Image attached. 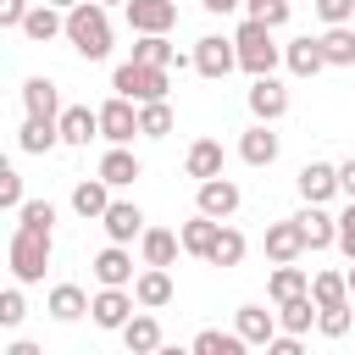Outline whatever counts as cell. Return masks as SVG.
<instances>
[{
	"mask_svg": "<svg viewBox=\"0 0 355 355\" xmlns=\"http://www.w3.org/2000/svg\"><path fill=\"white\" fill-rule=\"evenodd\" d=\"M261 250H266V261H272V266L300 261V255H305V233H300V222H294V216L272 222V227H266V239H261Z\"/></svg>",
	"mask_w": 355,
	"mask_h": 355,
	"instance_id": "7",
	"label": "cell"
},
{
	"mask_svg": "<svg viewBox=\"0 0 355 355\" xmlns=\"http://www.w3.org/2000/svg\"><path fill=\"white\" fill-rule=\"evenodd\" d=\"M250 17H261L266 28H283V22H288V0H266V6H261V11H250Z\"/></svg>",
	"mask_w": 355,
	"mask_h": 355,
	"instance_id": "46",
	"label": "cell"
},
{
	"mask_svg": "<svg viewBox=\"0 0 355 355\" xmlns=\"http://www.w3.org/2000/svg\"><path fill=\"white\" fill-rule=\"evenodd\" d=\"M28 11H33L28 0H0V28H22V22H28Z\"/></svg>",
	"mask_w": 355,
	"mask_h": 355,
	"instance_id": "45",
	"label": "cell"
},
{
	"mask_svg": "<svg viewBox=\"0 0 355 355\" xmlns=\"http://www.w3.org/2000/svg\"><path fill=\"white\" fill-rule=\"evenodd\" d=\"M100 6H128V0H100Z\"/></svg>",
	"mask_w": 355,
	"mask_h": 355,
	"instance_id": "55",
	"label": "cell"
},
{
	"mask_svg": "<svg viewBox=\"0 0 355 355\" xmlns=\"http://www.w3.org/2000/svg\"><path fill=\"white\" fill-rule=\"evenodd\" d=\"M111 89H116L122 100H133V105H150V100H166V89H172V78H166V67H144V61H122V67L111 72Z\"/></svg>",
	"mask_w": 355,
	"mask_h": 355,
	"instance_id": "4",
	"label": "cell"
},
{
	"mask_svg": "<svg viewBox=\"0 0 355 355\" xmlns=\"http://www.w3.org/2000/svg\"><path fill=\"white\" fill-rule=\"evenodd\" d=\"M266 355H305V344H300V333H277L266 344Z\"/></svg>",
	"mask_w": 355,
	"mask_h": 355,
	"instance_id": "47",
	"label": "cell"
},
{
	"mask_svg": "<svg viewBox=\"0 0 355 355\" xmlns=\"http://www.w3.org/2000/svg\"><path fill=\"white\" fill-rule=\"evenodd\" d=\"M133 305H139V300H133L128 288H100V294H94V305H89V316H94V327H105V333H122V327L139 316Z\"/></svg>",
	"mask_w": 355,
	"mask_h": 355,
	"instance_id": "6",
	"label": "cell"
},
{
	"mask_svg": "<svg viewBox=\"0 0 355 355\" xmlns=\"http://www.w3.org/2000/svg\"><path fill=\"white\" fill-rule=\"evenodd\" d=\"M122 344H128V355H155V349H161V322H155L150 311H139V316L122 327Z\"/></svg>",
	"mask_w": 355,
	"mask_h": 355,
	"instance_id": "28",
	"label": "cell"
},
{
	"mask_svg": "<svg viewBox=\"0 0 355 355\" xmlns=\"http://www.w3.org/2000/svg\"><path fill=\"white\" fill-rule=\"evenodd\" d=\"M133 133H139V105H133V100H122V94H111V100L100 105V139L128 144Z\"/></svg>",
	"mask_w": 355,
	"mask_h": 355,
	"instance_id": "8",
	"label": "cell"
},
{
	"mask_svg": "<svg viewBox=\"0 0 355 355\" xmlns=\"http://www.w3.org/2000/svg\"><path fill=\"white\" fill-rule=\"evenodd\" d=\"M200 6H205V11H216V17H222V11H239V6H244V0H200Z\"/></svg>",
	"mask_w": 355,
	"mask_h": 355,
	"instance_id": "50",
	"label": "cell"
},
{
	"mask_svg": "<svg viewBox=\"0 0 355 355\" xmlns=\"http://www.w3.org/2000/svg\"><path fill=\"white\" fill-rule=\"evenodd\" d=\"M44 6H55V11H72V6H83V0H44Z\"/></svg>",
	"mask_w": 355,
	"mask_h": 355,
	"instance_id": "51",
	"label": "cell"
},
{
	"mask_svg": "<svg viewBox=\"0 0 355 355\" xmlns=\"http://www.w3.org/2000/svg\"><path fill=\"white\" fill-rule=\"evenodd\" d=\"M233 333H239L244 344H272L283 327H277V311H266V305H239V316H233Z\"/></svg>",
	"mask_w": 355,
	"mask_h": 355,
	"instance_id": "13",
	"label": "cell"
},
{
	"mask_svg": "<svg viewBox=\"0 0 355 355\" xmlns=\"http://www.w3.org/2000/svg\"><path fill=\"white\" fill-rule=\"evenodd\" d=\"M17 222H22V227H55V205H50V200H28V205L17 211Z\"/></svg>",
	"mask_w": 355,
	"mask_h": 355,
	"instance_id": "40",
	"label": "cell"
},
{
	"mask_svg": "<svg viewBox=\"0 0 355 355\" xmlns=\"http://www.w3.org/2000/svg\"><path fill=\"white\" fill-rule=\"evenodd\" d=\"M216 233H222V222L200 211L194 222H183V233H178V239H183V250H189V255H200V261H205V255H211V244H216Z\"/></svg>",
	"mask_w": 355,
	"mask_h": 355,
	"instance_id": "32",
	"label": "cell"
},
{
	"mask_svg": "<svg viewBox=\"0 0 355 355\" xmlns=\"http://www.w3.org/2000/svg\"><path fill=\"white\" fill-rule=\"evenodd\" d=\"M316 6V17L327 22V28H344L349 17H355V0H311Z\"/></svg>",
	"mask_w": 355,
	"mask_h": 355,
	"instance_id": "41",
	"label": "cell"
},
{
	"mask_svg": "<svg viewBox=\"0 0 355 355\" xmlns=\"http://www.w3.org/2000/svg\"><path fill=\"white\" fill-rule=\"evenodd\" d=\"M183 172H189V178H200V183L222 178V144H216V139H194V144H189V155H183Z\"/></svg>",
	"mask_w": 355,
	"mask_h": 355,
	"instance_id": "21",
	"label": "cell"
},
{
	"mask_svg": "<svg viewBox=\"0 0 355 355\" xmlns=\"http://www.w3.org/2000/svg\"><path fill=\"white\" fill-rule=\"evenodd\" d=\"M50 250H55V239H50V227H22L17 222V233H11V272H17V283H39L44 277V266H50Z\"/></svg>",
	"mask_w": 355,
	"mask_h": 355,
	"instance_id": "3",
	"label": "cell"
},
{
	"mask_svg": "<svg viewBox=\"0 0 355 355\" xmlns=\"http://www.w3.org/2000/svg\"><path fill=\"white\" fill-rule=\"evenodd\" d=\"M178 250H183V239H178V233H166V227H144V239H139L144 266H172V261H178Z\"/></svg>",
	"mask_w": 355,
	"mask_h": 355,
	"instance_id": "27",
	"label": "cell"
},
{
	"mask_svg": "<svg viewBox=\"0 0 355 355\" xmlns=\"http://www.w3.org/2000/svg\"><path fill=\"white\" fill-rule=\"evenodd\" d=\"M22 316H28V305H22V288H6V294H0V322H6V327H17Z\"/></svg>",
	"mask_w": 355,
	"mask_h": 355,
	"instance_id": "43",
	"label": "cell"
},
{
	"mask_svg": "<svg viewBox=\"0 0 355 355\" xmlns=\"http://www.w3.org/2000/svg\"><path fill=\"white\" fill-rule=\"evenodd\" d=\"M133 300H139L144 311L172 305V277H166V266H144V272L133 277Z\"/></svg>",
	"mask_w": 355,
	"mask_h": 355,
	"instance_id": "19",
	"label": "cell"
},
{
	"mask_svg": "<svg viewBox=\"0 0 355 355\" xmlns=\"http://www.w3.org/2000/svg\"><path fill=\"white\" fill-rule=\"evenodd\" d=\"M67 44L83 55V61H105L111 55V17L100 0H83L67 11Z\"/></svg>",
	"mask_w": 355,
	"mask_h": 355,
	"instance_id": "1",
	"label": "cell"
},
{
	"mask_svg": "<svg viewBox=\"0 0 355 355\" xmlns=\"http://www.w3.org/2000/svg\"><path fill=\"white\" fill-rule=\"evenodd\" d=\"M266 294L283 305V300H300V294H311V277L288 261V266H272V277H266Z\"/></svg>",
	"mask_w": 355,
	"mask_h": 355,
	"instance_id": "33",
	"label": "cell"
},
{
	"mask_svg": "<svg viewBox=\"0 0 355 355\" xmlns=\"http://www.w3.org/2000/svg\"><path fill=\"white\" fill-rule=\"evenodd\" d=\"M17 144H22V155H50V150L61 144V122L28 116V122H22V133H17Z\"/></svg>",
	"mask_w": 355,
	"mask_h": 355,
	"instance_id": "25",
	"label": "cell"
},
{
	"mask_svg": "<svg viewBox=\"0 0 355 355\" xmlns=\"http://www.w3.org/2000/svg\"><path fill=\"white\" fill-rule=\"evenodd\" d=\"M244 250H250V244H244V233H239V227H222L205 261H211V266H239V261H244Z\"/></svg>",
	"mask_w": 355,
	"mask_h": 355,
	"instance_id": "36",
	"label": "cell"
},
{
	"mask_svg": "<svg viewBox=\"0 0 355 355\" xmlns=\"http://www.w3.org/2000/svg\"><path fill=\"white\" fill-rule=\"evenodd\" d=\"M344 277H349V294H355V261H349V272H344Z\"/></svg>",
	"mask_w": 355,
	"mask_h": 355,
	"instance_id": "53",
	"label": "cell"
},
{
	"mask_svg": "<svg viewBox=\"0 0 355 355\" xmlns=\"http://www.w3.org/2000/svg\"><path fill=\"white\" fill-rule=\"evenodd\" d=\"M294 222H300V233H305V250H333V244H338V216H327L322 205H305Z\"/></svg>",
	"mask_w": 355,
	"mask_h": 355,
	"instance_id": "17",
	"label": "cell"
},
{
	"mask_svg": "<svg viewBox=\"0 0 355 355\" xmlns=\"http://www.w3.org/2000/svg\"><path fill=\"white\" fill-rule=\"evenodd\" d=\"M128 28L133 33H166V28H178V0H128Z\"/></svg>",
	"mask_w": 355,
	"mask_h": 355,
	"instance_id": "10",
	"label": "cell"
},
{
	"mask_svg": "<svg viewBox=\"0 0 355 355\" xmlns=\"http://www.w3.org/2000/svg\"><path fill=\"white\" fill-rule=\"evenodd\" d=\"M244 6H250V11H261V6H266V0H244Z\"/></svg>",
	"mask_w": 355,
	"mask_h": 355,
	"instance_id": "54",
	"label": "cell"
},
{
	"mask_svg": "<svg viewBox=\"0 0 355 355\" xmlns=\"http://www.w3.org/2000/svg\"><path fill=\"white\" fill-rule=\"evenodd\" d=\"M133 61H144V67H194V55L183 61V55L166 44V33H139V44H133Z\"/></svg>",
	"mask_w": 355,
	"mask_h": 355,
	"instance_id": "24",
	"label": "cell"
},
{
	"mask_svg": "<svg viewBox=\"0 0 355 355\" xmlns=\"http://www.w3.org/2000/svg\"><path fill=\"white\" fill-rule=\"evenodd\" d=\"M239 183L233 178H211V183H200V194H194V205L205 211V216H216V222H227L233 211H239Z\"/></svg>",
	"mask_w": 355,
	"mask_h": 355,
	"instance_id": "12",
	"label": "cell"
},
{
	"mask_svg": "<svg viewBox=\"0 0 355 355\" xmlns=\"http://www.w3.org/2000/svg\"><path fill=\"white\" fill-rule=\"evenodd\" d=\"M6 355H44V349H39L33 338H11V344H6Z\"/></svg>",
	"mask_w": 355,
	"mask_h": 355,
	"instance_id": "49",
	"label": "cell"
},
{
	"mask_svg": "<svg viewBox=\"0 0 355 355\" xmlns=\"http://www.w3.org/2000/svg\"><path fill=\"white\" fill-rule=\"evenodd\" d=\"M338 194H344V200H355V161H344V166H338Z\"/></svg>",
	"mask_w": 355,
	"mask_h": 355,
	"instance_id": "48",
	"label": "cell"
},
{
	"mask_svg": "<svg viewBox=\"0 0 355 355\" xmlns=\"http://www.w3.org/2000/svg\"><path fill=\"white\" fill-rule=\"evenodd\" d=\"M0 205H6V211H22V205H28V200H22V178H17L11 166L0 172Z\"/></svg>",
	"mask_w": 355,
	"mask_h": 355,
	"instance_id": "42",
	"label": "cell"
},
{
	"mask_svg": "<svg viewBox=\"0 0 355 355\" xmlns=\"http://www.w3.org/2000/svg\"><path fill=\"white\" fill-rule=\"evenodd\" d=\"M244 100H250V111H255V122H277V116L288 111V89H283L277 78H255Z\"/></svg>",
	"mask_w": 355,
	"mask_h": 355,
	"instance_id": "14",
	"label": "cell"
},
{
	"mask_svg": "<svg viewBox=\"0 0 355 355\" xmlns=\"http://www.w3.org/2000/svg\"><path fill=\"white\" fill-rule=\"evenodd\" d=\"M72 211H78L83 222H100V216L111 211V183H105V178L78 183V189H72Z\"/></svg>",
	"mask_w": 355,
	"mask_h": 355,
	"instance_id": "22",
	"label": "cell"
},
{
	"mask_svg": "<svg viewBox=\"0 0 355 355\" xmlns=\"http://www.w3.org/2000/svg\"><path fill=\"white\" fill-rule=\"evenodd\" d=\"M139 133H144V139H166V133H172V105H166V100L139 105Z\"/></svg>",
	"mask_w": 355,
	"mask_h": 355,
	"instance_id": "38",
	"label": "cell"
},
{
	"mask_svg": "<svg viewBox=\"0 0 355 355\" xmlns=\"http://www.w3.org/2000/svg\"><path fill=\"white\" fill-rule=\"evenodd\" d=\"M338 250L355 261V200L344 205V216H338Z\"/></svg>",
	"mask_w": 355,
	"mask_h": 355,
	"instance_id": "44",
	"label": "cell"
},
{
	"mask_svg": "<svg viewBox=\"0 0 355 355\" xmlns=\"http://www.w3.org/2000/svg\"><path fill=\"white\" fill-rule=\"evenodd\" d=\"M233 67H239V44H233V39H222V33L194 39V72H200V78L216 83V78H227Z\"/></svg>",
	"mask_w": 355,
	"mask_h": 355,
	"instance_id": "5",
	"label": "cell"
},
{
	"mask_svg": "<svg viewBox=\"0 0 355 355\" xmlns=\"http://www.w3.org/2000/svg\"><path fill=\"white\" fill-rule=\"evenodd\" d=\"M22 33H28L33 44L61 39V33H67V11H55V6H33V11H28V22H22Z\"/></svg>",
	"mask_w": 355,
	"mask_h": 355,
	"instance_id": "29",
	"label": "cell"
},
{
	"mask_svg": "<svg viewBox=\"0 0 355 355\" xmlns=\"http://www.w3.org/2000/svg\"><path fill=\"white\" fill-rule=\"evenodd\" d=\"M139 172H144V166H139V155H133V150H122V144H111V150L100 155V178H105L111 189H128Z\"/></svg>",
	"mask_w": 355,
	"mask_h": 355,
	"instance_id": "26",
	"label": "cell"
},
{
	"mask_svg": "<svg viewBox=\"0 0 355 355\" xmlns=\"http://www.w3.org/2000/svg\"><path fill=\"white\" fill-rule=\"evenodd\" d=\"M155 355H194V349H172V344H161V349H155Z\"/></svg>",
	"mask_w": 355,
	"mask_h": 355,
	"instance_id": "52",
	"label": "cell"
},
{
	"mask_svg": "<svg viewBox=\"0 0 355 355\" xmlns=\"http://www.w3.org/2000/svg\"><path fill=\"white\" fill-rule=\"evenodd\" d=\"M311 300L316 305H344L349 300V277L344 272H316L311 277Z\"/></svg>",
	"mask_w": 355,
	"mask_h": 355,
	"instance_id": "37",
	"label": "cell"
},
{
	"mask_svg": "<svg viewBox=\"0 0 355 355\" xmlns=\"http://www.w3.org/2000/svg\"><path fill=\"white\" fill-rule=\"evenodd\" d=\"M316 327L327 333V338H344L349 327H355V305L344 300V305H322V316H316Z\"/></svg>",
	"mask_w": 355,
	"mask_h": 355,
	"instance_id": "39",
	"label": "cell"
},
{
	"mask_svg": "<svg viewBox=\"0 0 355 355\" xmlns=\"http://www.w3.org/2000/svg\"><path fill=\"white\" fill-rule=\"evenodd\" d=\"M89 305H94V300H89L78 283H55L50 300H44V311H50L55 322H78V316H89Z\"/></svg>",
	"mask_w": 355,
	"mask_h": 355,
	"instance_id": "23",
	"label": "cell"
},
{
	"mask_svg": "<svg viewBox=\"0 0 355 355\" xmlns=\"http://www.w3.org/2000/svg\"><path fill=\"white\" fill-rule=\"evenodd\" d=\"M294 189H300L305 205H322V200L338 194V166H333V161H305L300 178H294Z\"/></svg>",
	"mask_w": 355,
	"mask_h": 355,
	"instance_id": "9",
	"label": "cell"
},
{
	"mask_svg": "<svg viewBox=\"0 0 355 355\" xmlns=\"http://www.w3.org/2000/svg\"><path fill=\"white\" fill-rule=\"evenodd\" d=\"M22 111L28 116H44V122H61V89L50 78H28L22 83Z\"/></svg>",
	"mask_w": 355,
	"mask_h": 355,
	"instance_id": "16",
	"label": "cell"
},
{
	"mask_svg": "<svg viewBox=\"0 0 355 355\" xmlns=\"http://www.w3.org/2000/svg\"><path fill=\"white\" fill-rule=\"evenodd\" d=\"M272 33H277V28H266L261 17H244V22H239L233 44H239V67H244L250 78H272V67L283 61V44H277Z\"/></svg>",
	"mask_w": 355,
	"mask_h": 355,
	"instance_id": "2",
	"label": "cell"
},
{
	"mask_svg": "<svg viewBox=\"0 0 355 355\" xmlns=\"http://www.w3.org/2000/svg\"><path fill=\"white\" fill-rule=\"evenodd\" d=\"M94 133H100V111H89V105L61 111V144H89Z\"/></svg>",
	"mask_w": 355,
	"mask_h": 355,
	"instance_id": "30",
	"label": "cell"
},
{
	"mask_svg": "<svg viewBox=\"0 0 355 355\" xmlns=\"http://www.w3.org/2000/svg\"><path fill=\"white\" fill-rule=\"evenodd\" d=\"M189 349H194V355H244L250 344H244L239 333H222V327H200Z\"/></svg>",
	"mask_w": 355,
	"mask_h": 355,
	"instance_id": "34",
	"label": "cell"
},
{
	"mask_svg": "<svg viewBox=\"0 0 355 355\" xmlns=\"http://www.w3.org/2000/svg\"><path fill=\"white\" fill-rule=\"evenodd\" d=\"M94 277H100V288H128V283H133V255H128V244H105V250L94 255Z\"/></svg>",
	"mask_w": 355,
	"mask_h": 355,
	"instance_id": "15",
	"label": "cell"
},
{
	"mask_svg": "<svg viewBox=\"0 0 355 355\" xmlns=\"http://www.w3.org/2000/svg\"><path fill=\"white\" fill-rule=\"evenodd\" d=\"M283 67H288L294 78H316V72L327 67L322 39H294V44H283Z\"/></svg>",
	"mask_w": 355,
	"mask_h": 355,
	"instance_id": "20",
	"label": "cell"
},
{
	"mask_svg": "<svg viewBox=\"0 0 355 355\" xmlns=\"http://www.w3.org/2000/svg\"><path fill=\"white\" fill-rule=\"evenodd\" d=\"M322 55H327V67H355V28L344 22V28H327L322 33Z\"/></svg>",
	"mask_w": 355,
	"mask_h": 355,
	"instance_id": "35",
	"label": "cell"
},
{
	"mask_svg": "<svg viewBox=\"0 0 355 355\" xmlns=\"http://www.w3.org/2000/svg\"><path fill=\"white\" fill-rule=\"evenodd\" d=\"M316 316H322V305H316L311 294H300V300H283V305H277V327H283V333H300V338L311 333V322H316Z\"/></svg>",
	"mask_w": 355,
	"mask_h": 355,
	"instance_id": "31",
	"label": "cell"
},
{
	"mask_svg": "<svg viewBox=\"0 0 355 355\" xmlns=\"http://www.w3.org/2000/svg\"><path fill=\"white\" fill-rule=\"evenodd\" d=\"M100 227H105L111 244H133V239H144V211L133 200H111V211L100 216Z\"/></svg>",
	"mask_w": 355,
	"mask_h": 355,
	"instance_id": "11",
	"label": "cell"
},
{
	"mask_svg": "<svg viewBox=\"0 0 355 355\" xmlns=\"http://www.w3.org/2000/svg\"><path fill=\"white\" fill-rule=\"evenodd\" d=\"M239 155H244L250 166H272V161H277V133H272V122L244 128V133H239Z\"/></svg>",
	"mask_w": 355,
	"mask_h": 355,
	"instance_id": "18",
	"label": "cell"
}]
</instances>
